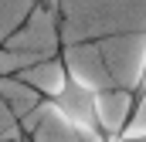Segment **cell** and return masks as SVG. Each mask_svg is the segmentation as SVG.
Listing matches in <instances>:
<instances>
[{
  "instance_id": "cell-2",
  "label": "cell",
  "mask_w": 146,
  "mask_h": 142,
  "mask_svg": "<svg viewBox=\"0 0 146 142\" xmlns=\"http://www.w3.org/2000/svg\"><path fill=\"white\" fill-rule=\"evenodd\" d=\"M146 102V54L139 61V71H136V85H133V112Z\"/></svg>"
},
{
  "instance_id": "cell-1",
  "label": "cell",
  "mask_w": 146,
  "mask_h": 142,
  "mask_svg": "<svg viewBox=\"0 0 146 142\" xmlns=\"http://www.w3.org/2000/svg\"><path fill=\"white\" fill-rule=\"evenodd\" d=\"M44 102H48V108H51L68 129L82 132L88 142H112V132L106 129V122H102L99 91H95L85 78H78L68 61H61V81H58V88H54Z\"/></svg>"
},
{
  "instance_id": "cell-3",
  "label": "cell",
  "mask_w": 146,
  "mask_h": 142,
  "mask_svg": "<svg viewBox=\"0 0 146 142\" xmlns=\"http://www.w3.org/2000/svg\"><path fill=\"white\" fill-rule=\"evenodd\" d=\"M112 142H146V132H126V135H112Z\"/></svg>"
}]
</instances>
